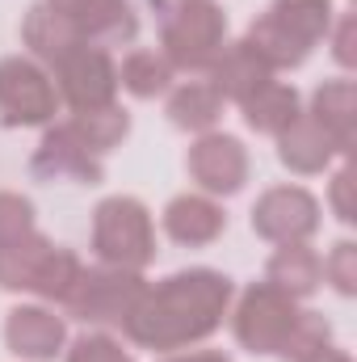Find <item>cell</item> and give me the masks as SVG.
Masks as SVG:
<instances>
[{
  "label": "cell",
  "mask_w": 357,
  "mask_h": 362,
  "mask_svg": "<svg viewBox=\"0 0 357 362\" xmlns=\"http://www.w3.org/2000/svg\"><path fill=\"white\" fill-rule=\"evenodd\" d=\"M227 303H231L227 274L206 270V266L177 270L139 295L122 333L143 350H185L223 325Z\"/></svg>",
  "instance_id": "6da1fadb"
},
{
  "label": "cell",
  "mask_w": 357,
  "mask_h": 362,
  "mask_svg": "<svg viewBox=\"0 0 357 362\" xmlns=\"http://www.w3.org/2000/svg\"><path fill=\"white\" fill-rule=\"evenodd\" d=\"M332 0H273L261 17H253L244 47L265 64L269 72L277 68H298L320 38L332 30Z\"/></svg>",
  "instance_id": "7a4b0ae2"
},
{
  "label": "cell",
  "mask_w": 357,
  "mask_h": 362,
  "mask_svg": "<svg viewBox=\"0 0 357 362\" xmlns=\"http://www.w3.org/2000/svg\"><path fill=\"white\" fill-rule=\"evenodd\" d=\"M160 25V55L173 72H210L227 47V13L214 0H147Z\"/></svg>",
  "instance_id": "3957f363"
},
{
  "label": "cell",
  "mask_w": 357,
  "mask_h": 362,
  "mask_svg": "<svg viewBox=\"0 0 357 362\" xmlns=\"http://www.w3.org/2000/svg\"><path fill=\"white\" fill-rule=\"evenodd\" d=\"M80 270L85 262L72 249L47 240L38 228L0 249V291H30L47 303H68Z\"/></svg>",
  "instance_id": "277c9868"
},
{
  "label": "cell",
  "mask_w": 357,
  "mask_h": 362,
  "mask_svg": "<svg viewBox=\"0 0 357 362\" xmlns=\"http://www.w3.org/2000/svg\"><path fill=\"white\" fill-rule=\"evenodd\" d=\"M92 253L105 266L143 270L156 262V228L152 211L131 194H109L92 211Z\"/></svg>",
  "instance_id": "5b68a950"
},
{
  "label": "cell",
  "mask_w": 357,
  "mask_h": 362,
  "mask_svg": "<svg viewBox=\"0 0 357 362\" xmlns=\"http://www.w3.org/2000/svg\"><path fill=\"white\" fill-rule=\"evenodd\" d=\"M143 291H147V282H143L139 270H122V266L97 262L92 270L89 266L80 270V278H76V286H72L63 308L76 320L92 325V329H122Z\"/></svg>",
  "instance_id": "8992f818"
},
{
  "label": "cell",
  "mask_w": 357,
  "mask_h": 362,
  "mask_svg": "<svg viewBox=\"0 0 357 362\" xmlns=\"http://www.w3.org/2000/svg\"><path fill=\"white\" fill-rule=\"evenodd\" d=\"M59 101L72 105V114L80 110H101L109 101H118V68L109 59L105 47L97 42H76L68 47L55 64H47Z\"/></svg>",
  "instance_id": "52a82bcc"
},
{
  "label": "cell",
  "mask_w": 357,
  "mask_h": 362,
  "mask_svg": "<svg viewBox=\"0 0 357 362\" xmlns=\"http://www.w3.org/2000/svg\"><path fill=\"white\" fill-rule=\"evenodd\" d=\"M59 93L51 72L30 55L0 59V127H51Z\"/></svg>",
  "instance_id": "ba28073f"
},
{
  "label": "cell",
  "mask_w": 357,
  "mask_h": 362,
  "mask_svg": "<svg viewBox=\"0 0 357 362\" xmlns=\"http://www.w3.org/2000/svg\"><path fill=\"white\" fill-rule=\"evenodd\" d=\"M298 312H303L298 299H290L286 291H277V286H269V282H253V286L240 295V303H236L231 333H236V341H240L248 354H273V358H277V350H282L286 333L294 329Z\"/></svg>",
  "instance_id": "9c48e42d"
},
{
  "label": "cell",
  "mask_w": 357,
  "mask_h": 362,
  "mask_svg": "<svg viewBox=\"0 0 357 362\" xmlns=\"http://www.w3.org/2000/svg\"><path fill=\"white\" fill-rule=\"evenodd\" d=\"M253 232L269 245H303L320 232V198L303 185H273L253 206Z\"/></svg>",
  "instance_id": "30bf717a"
},
{
  "label": "cell",
  "mask_w": 357,
  "mask_h": 362,
  "mask_svg": "<svg viewBox=\"0 0 357 362\" xmlns=\"http://www.w3.org/2000/svg\"><path fill=\"white\" fill-rule=\"evenodd\" d=\"M185 173L193 177V185L210 198H231L244 189L248 181V152L236 135L223 131H202L193 139V148L185 152Z\"/></svg>",
  "instance_id": "8fae6325"
},
{
  "label": "cell",
  "mask_w": 357,
  "mask_h": 362,
  "mask_svg": "<svg viewBox=\"0 0 357 362\" xmlns=\"http://www.w3.org/2000/svg\"><path fill=\"white\" fill-rule=\"evenodd\" d=\"M30 173L38 181H76V185H97L105 177L101 156L76 135L72 122H55L47 127L42 144L30 156Z\"/></svg>",
  "instance_id": "7c38bea8"
},
{
  "label": "cell",
  "mask_w": 357,
  "mask_h": 362,
  "mask_svg": "<svg viewBox=\"0 0 357 362\" xmlns=\"http://www.w3.org/2000/svg\"><path fill=\"white\" fill-rule=\"evenodd\" d=\"M47 8L59 13L85 42L97 47H122L135 42L139 34V17L131 0H47Z\"/></svg>",
  "instance_id": "4fadbf2b"
},
{
  "label": "cell",
  "mask_w": 357,
  "mask_h": 362,
  "mask_svg": "<svg viewBox=\"0 0 357 362\" xmlns=\"http://www.w3.org/2000/svg\"><path fill=\"white\" fill-rule=\"evenodd\" d=\"M4 346L13 358L51 362L68 346V320L42 303H17L4 316Z\"/></svg>",
  "instance_id": "5bb4252c"
},
{
  "label": "cell",
  "mask_w": 357,
  "mask_h": 362,
  "mask_svg": "<svg viewBox=\"0 0 357 362\" xmlns=\"http://www.w3.org/2000/svg\"><path fill=\"white\" fill-rule=\"evenodd\" d=\"M277 139V160L290 169V173H298V177H311V173H324L328 165H332V156L341 152L337 144H332V135L311 118V114H298L282 135H273Z\"/></svg>",
  "instance_id": "9a60e30c"
},
{
  "label": "cell",
  "mask_w": 357,
  "mask_h": 362,
  "mask_svg": "<svg viewBox=\"0 0 357 362\" xmlns=\"http://www.w3.org/2000/svg\"><path fill=\"white\" fill-rule=\"evenodd\" d=\"M164 232L177 245H214L227 232V215L210 194H177L164 206Z\"/></svg>",
  "instance_id": "2e32d148"
},
{
  "label": "cell",
  "mask_w": 357,
  "mask_h": 362,
  "mask_svg": "<svg viewBox=\"0 0 357 362\" xmlns=\"http://www.w3.org/2000/svg\"><path fill=\"white\" fill-rule=\"evenodd\" d=\"M265 282L286 291L290 299H307L324 286V257L303 240V245H277L265 262Z\"/></svg>",
  "instance_id": "e0dca14e"
},
{
  "label": "cell",
  "mask_w": 357,
  "mask_h": 362,
  "mask_svg": "<svg viewBox=\"0 0 357 362\" xmlns=\"http://www.w3.org/2000/svg\"><path fill=\"white\" fill-rule=\"evenodd\" d=\"M269 81H273V72H269L244 42L223 47L219 59L210 64V85H214V93H219L223 101H236V105H240L244 97H253L261 85H269Z\"/></svg>",
  "instance_id": "ac0fdd59"
},
{
  "label": "cell",
  "mask_w": 357,
  "mask_h": 362,
  "mask_svg": "<svg viewBox=\"0 0 357 362\" xmlns=\"http://www.w3.org/2000/svg\"><path fill=\"white\" fill-rule=\"evenodd\" d=\"M311 118L332 135V144L341 148V156L353 152V122H357V89L353 81L337 76V81H324L315 97H311Z\"/></svg>",
  "instance_id": "d6986e66"
},
{
  "label": "cell",
  "mask_w": 357,
  "mask_h": 362,
  "mask_svg": "<svg viewBox=\"0 0 357 362\" xmlns=\"http://www.w3.org/2000/svg\"><path fill=\"white\" fill-rule=\"evenodd\" d=\"M223 97L214 93L210 81H185L177 89H169V105H164V114H169V122L177 127V131H210L219 118H223Z\"/></svg>",
  "instance_id": "ffe728a7"
},
{
  "label": "cell",
  "mask_w": 357,
  "mask_h": 362,
  "mask_svg": "<svg viewBox=\"0 0 357 362\" xmlns=\"http://www.w3.org/2000/svg\"><path fill=\"white\" fill-rule=\"evenodd\" d=\"M240 114H244V122H248L257 135H282L303 110H298V93H294V85L269 81V85H261L253 97L240 101Z\"/></svg>",
  "instance_id": "44dd1931"
},
{
  "label": "cell",
  "mask_w": 357,
  "mask_h": 362,
  "mask_svg": "<svg viewBox=\"0 0 357 362\" xmlns=\"http://www.w3.org/2000/svg\"><path fill=\"white\" fill-rule=\"evenodd\" d=\"M21 42L34 51L38 64H55L68 47H76V42H85V38H80L59 13H51L47 0H38V4L25 13V21H21Z\"/></svg>",
  "instance_id": "7402d4cb"
},
{
  "label": "cell",
  "mask_w": 357,
  "mask_h": 362,
  "mask_svg": "<svg viewBox=\"0 0 357 362\" xmlns=\"http://www.w3.org/2000/svg\"><path fill=\"white\" fill-rule=\"evenodd\" d=\"M173 76H177L173 64L160 51H152V47H135L122 59V68H118V85L131 93V97H139V101L164 97V93L173 89Z\"/></svg>",
  "instance_id": "603a6c76"
},
{
  "label": "cell",
  "mask_w": 357,
  "mask_h": 362,
  "mask_svg": "<svg viewBox=\"0 0 357 362\" xmlns=\"http://www.w3.org/2000/svg\"><path fill=\"white\" fill-rule=\"evenodd\" d=\"M68 122L76 127V135L89 144L97 156L114 152V148L131 135V114H126L118 101H109V105H101V110H80V114H72Z\"/></svg>",
  "instance_id": "cb8c5ba5"
},
{
  "label": "cell",
  "mask_w": 357,
  "mask_h": 362,
  "mask_svg": "<svg viewBox=\"0 0 357 362\" xmlns=\"http://www.w3.org/2000/svg\"><path fill=\"white\" fill-rule=\"evenodd\" d=\"M324 346H332V325L324 320V312L303 308V312H298V320H294V329L286 333V341H282L277 358L303 362V358H311V354H320Z\"/></svg>",
  "instance_id": "d4e9b609"
},
{
  "label": "cell",
  "mask_w": 357,
  "mask_h": 362,
  "mask_svg": "<svg viewBox=\"0 0 357 362\" xmlns=\"http://www.w3.org/2000/svg\"><path fill=\"white\" fill-rule=\"evenodd\" d=\"M34 228H38V219H34V202H30L25 194L0 189V249L13 245V240H21V236H30Z\"/></svg>",
  "instance_id": "484cf974"
},
{
  "label": "cell",
  "mask_w": 357,
  "mask_h": 362,
  "mask_svg": "<svg viewBox=\"0 0 357 362\" xmlns=\"http://www.w3.org/2000/svg\"><path fill=\"white\" fill-rule=\"evenodd\" d=\"M68 362H135V354L118 341V337H109V333H80L72 346H68Z\"/></svg>",
  "instance_id": "4316f807"
},
{
  "label": "cell",
  "mask_w": 357,
  "mask_h": 362,
  "mask_svg": "<svg viewBox=\"0 0 357 362\" xmlns=\"http://www.w3.org/2000/svg\"><path fill=\"white\" fill-rule=\"evenodd\" d=\"M324 278H328L341 295H353L357 291V245L353 240L332 245V253L324 257Z\"/></svg>",
  "instance_id": "83f0119b"
},
{
  "label": "cell",
  "mask_w": 357,
  "mask_h": 362,
  "mask_svg": "<svg viewBox=\"0 0 357 362\" xmlns=\"http://www.w3.org/2000/svg\"><path fill=\"white\" fill-rule=\"evenodd\" d=\"M332 211L341 223H353V169L349 165H341L332 177Z\"/></svg>",
  "instance_id": "f1b7e54d"
},
{
  "label": "cell",
  "mask_w": 357,
  "mask_h": 362,
  "mask_svg": "<svg viewBox=\"0 0 357 362\" xmlns=\"http://www.w3.org/2000/svg\"><path fill=\"white\" fill-rule=\"evenodd\" d=\"M337 47H332V55H337V64L341 68H353V13H345L341 21H337V38H332Z\"/></svg>",
  "instance_id": "f546056e"
},
{
  "label": "cell",
  "mask_w": 357,
  "mask_h": 362,
  "mask_svg": "<svg viewBox=\"0 0 357 362\" xmlns=\"http://www.w3.org/2000/svg\"><path fill=\"white\" fill-rule=\"evenodd\" d=\"M164 362H231V354H223V350H193V354H169Z\"/></svg>",
  "instance_id": "4dcf8cb0"
},
{
  "label": "cell",
  "mask_w": 357,
  "mask_h": 362,
  "mask_svg": "<svg viewBox=\"0 0 357 362\" xmlns=\"http://www.w3.org/2000/svg\"><path fill=\"white\" fill-rule=\"evenodd\" d=\"M303 362H353V358H349V350H337V346H324L320 354H311V358H303Z\"/></svg>",
  "instance_id": "1f68e13d"
}]
</instances>
